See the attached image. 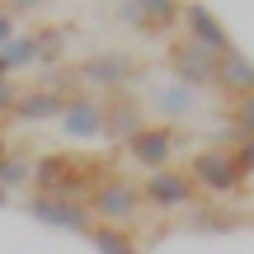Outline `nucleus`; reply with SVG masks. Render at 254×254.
Returning <instances> with one entry per match:
<instances>
[{
    "label": "nucleus",
    "mask_w": 254,
    "mask_h": 254,
    "mask_svg": "<svg viewBox=\"0 0 254 254\" xmlns=\"http://www.w3.org/2000/svg\"><path fill=\"white\" fill-rule=\"evenodd\" d=\"M85 207H90L94 226H118V231H132V221L141 217V189H136L132 179H123V174H104L99 184L90 189V198H85Z\"/></svg>",
    "instance_id": "nucleus-1"
},
{
    "label": "nucleus",
    "mask_w": 254,
    "mask_h": 254,
    "mask_svg": "<svg viewBox=\"0 0 254 254\" xmlns=\"http://www.w3.org/2000/svg\"><path fill=\"white\" fill-rule=\"evenodd\" d=\"M184 174H189L193 189L207 193V198H236V193L245 189V174H240V165L231 160V146H202V151L189 160Z\"/></svg>",
    "instance_id": "nucleus-2"
},
{
    "label": "nucleus",
    "mask_w": 254,
    "mask_h": 254,
    "mask_svg": "<svg viewBox=\"0 0 254 254\" xmlns=\"http://www.w3.org/2000/svg\"><path fill=\"white\" fill-rule=\"evenodd\" d=\"M141 75V66L132 62L127 52H99V57H85L80 66H75V85L90 94H123L127 85Z\"/></svg>",
    "instance_id": "nucleus-3"
},
{
    "label": "nucleus",
    "mask_w": 254,
    "mask_h": 254,
    "mask_svg": "<svg viewBox=\"0 0 254 254\" xmlns=\"http://www.w3.org/2000/svg\"><path fill=\"white\" fill-rule=\"evenodd\" d=\"M174 151H179V132L170 123H146L132 141H123V155L136 165V170L155 174V170H170L174 165Z\"/></svg>",
    "instance_id": "nucleus-4"
},
{
    "label": "nucleus",
    "mask_w": 254,
    "mask_h": 254,
    "mask_svg": "<svg viewBox=\"0 0 254 254\" xmlns=\"http://www.w3.org/2000/svg\"><path fill=\"white\" fill-rule=\"evenodd\" d=\"M165 66L174 71V85H184V90H193V94L217 85V57L202 52L189 38H174V43L165 47Z\"/></svg>",
    "instance_id": "nucleus-5"
},
{
    "label": "nucleus",
    "mask_w": 254,
    "mask_h": 254,
    "mask_svg": "<svg viewBox=\"0 0 254 254\" xmlns=\"http://www.w3.org/2000/svg\"><path fill=\"white\" fill-rule=\"evenodd\" d=\"M179 28H184V38H189V43H198L202 52H212V57H221V52H231V47H236V43H231L226 19H221L212 5H202V0H184Z\"/></svg>",
    "instance_id": "nucleus-6"
},
{
    "label": "nucleus",
    "mask_w": 254,
    "mask_h": 254,
    "mask_svg": "<svg viewBox=\"0 0 254 254\" xmlns=\"http://www.w3.org/2000/svg\"><path fill=\"white\" fill-rule=\"evenodd\" d=\"M136 189H141V207H155V212L193 207V198H198V189H193V179L184 170H155V174H146Z\"/></svg>",
    "instance_id": "nucleus-7"
},
{
    "label": "nucleus",
    "mask_w": 254,
    "mask_h": 254,
    "mask_svg": "<svg viewBox=\"0 0 254 254\" xmlns=\"http://www.w3.org/2000/svg\"><path fill=\"white\" fill-rule=\"evenodd\" d=\"M28 217L43 221V226H57V231H75V236H90V231H94L90 207H85V202H71V198L33 193V198H28Z\"/></svg>",
    "instance_id": "nucleus-8"
},
{
    "label": "nucleus",
    "mask_w": 254,
    "mask_h": 254,
    "mask_svg": "<svg viewBox=\"0 0 254 254\" xmlns=\"http://www.w3.org/2000/svg\"><path fill=\"white\" fill-rule=\"evenodd\" d=\"M62 132L71 136V141H94V136H104V99L90 90H75L66 94V109H62Z\"/></svg>",
    "instance_id": "nucleus-9"
},
{
    "label": "nucleus",
    "mask_w": 254,
    "mask_h": 254,
    "mask_svg": "<svg viewBox=\"0 0 254 254\" xmlns=\"http://www.w3.org/2000/svg\"><path fill=\"white\" fill-rule=\"evenodd\" d=\"M141 127H146V113L127 90L104 99V136H109V141H132Z\"/></svg>",
    "instance_id": "nucleus-10"
},
{
    "label": "nucleus",
    "mask_w": 254,
    "mask_h": 254,
    "mask_svg": "<svg viewBox=\"0 0 254 254\" xmlns=\"http://www.w3.org/2000/svg\"><path fill=\"white\" fill-rule=\"evenodd\" d=\"M217 90L226 94V99H245V94H254V57H245L240 47L221 52L217 57Z\"/></svg>",
    "instance_id": "nucleus-11"
},
{
    "label": "nucleus",
    "mask_w": 254,
    "mask_h": 254,
    "mask_svg": "<svg viewBox=\"0 0 254 254\" xmlns=\"http://www.w3.org/2000/svg\"><path fill=\"white\" fill-rule=\"evenodd\" d=\"M123 14L136 28H146V33H170L179 24V14H184V0H127Z\"/></svg>",
    "instance_id": "nucleus-12"
},
{
    "label": "nucleus",
    "mask_w": 254,
    "mask_h": 254,
    "mask_svg": "<svg viewBox=\"0 0 254 254\" xmlns=\"http://www.w3.org/2000/svg\"><path fill=\"white\" fill-rule=\"evenodd\" d=\"M62 109H66V94H62V90L33 85V90L19 94V104H14L9 118H14V123H47V118H62Z\"/></svg>",
    "instance_id": "nucleus-13"
},
{
    "label": "nucleus",
    "mask_w": 254,
    "mask_h": 254,
    "mask_svg": "<svg viewBox=\"0 0 254 254\" xmlns=\"http://www.w3.org/2000/svg\"><path fill=\"white\" fill-rule=\"evenodd\" d=\"M0 57H5V66H9V75L14 71H28V66H38L43 62V47H38V33H14L5 47H0Z\"/></svg>",
    "instance_id": "nucleus-14"
},
{
    "label": "nucleus",
    "mask_w": 254,
    "mask_h": 254,
    "mask_svg": "<svg viewBox=\"0 0 254 254\" xmlns=\"http://www.w3.org/2000/svg\"><path fill=\"white\" fill-rule=\"evenodd\" d=\"M85 240L94 245V254H141L136 240H132V231H118V226H94Z\"/></svg>",
    "instance_id": "nucleus-15"
},
{
    "label": "nucleus",
    "mask_w": 254,
    "mask_h": 254,
    "mask_svg": "<svg viewBox=\"0 0 254 254\" xmlns=\"http://www.w3.org/2000/svg\"><path fill=\"white\" fill-rule=\"evenodd\" d=\"M0 189L14 193V189H33V160L19 151H9L5 160H0Z\"/></svg>",
    "instance_id": "nucleus-16"
},
{
    "label": "nucleus",
    "mask_w": 254,
    "mask_h": 254,
    "mask_svg": "<svg viewBox=\"0 0 254 254\" xmlns=\"http://www.w3.org/2000/svg\"><path fill=\"white\" fill-rule=\"evenodd\" d=\"M155 113L160 118H189L193 113V90H184V85H165V90H155Z\"/></svg>",
    "instance_id": "nucleus-17"
},
{
    "label": "nucleus",
    "mask_w": 254,
    "mask_h": 254,
    "mask_svg": "<svg viewBox=\"0 0 254 254\" xmlns=\"http://www.w3.org/2000/svg\"><path fill=\"white\" fill-rule=\"evenodd\" d=\"M231 136H254V94L245 99H231Z\"/></svg>",
    "instance_id": "nucleus-18"
},
{
    "label": "nucleus",
    "mask_w": 254,
    "mask_h": 254,
    "mask_svg": "<svg viewBox=\"0 0 254 254\" xmlns=\"http://www.w3.org/2000/svg\"><path fill=\"white\" fill-rule=\"evenodd\" d=\"M66 33H71V28H38V47H43V62L62 57V47H66Z\"/></svg>",
    "instance_id": "nucleus-19"
},
{
    "label": "nucleus",
    "mask_w": 254,
    "mask_h": 254,
    "mask_svg": "<svg viewBox=\"0 0 254 254\" xmlns=\"http://www.w3.org/2000/svg\"><path fill=\"white\" fill-rule=\"evenodd\" d=\"M231 160H236V165H240V174L250 179V174H254V136H240V141L231 146Z\"/></svg>",
    "instance_id": "nucleus-20"
},
{
    "label": "nucleus",
    "mask_w": 254,
    "mask_h": 254,
    "mask_svg": "<svg viewBox=\"0 0 254 254\" xmlns=\"http://www.w3.org/2000/svg\"><path fill=\"white\" fill-rule=\"evenodd\" d=\"M19 94H24V90H19L14 80H0V123H5L9 113H14V104H19Z\"/></svg>",
    "instance_id": "nucleus-21"
},
{
    "label": "nucleus",
    "mask_w": 254,
    "mask_h": 254,
    "mask_svg": "<svg viewBox=\"0 0 254 254\" xmlns=\"http://www.w3.org/2000/svg\"><path fill=\"white\" fill-rule=\"evenodd\" d=\"M43 5H47V0H0V9H9L14 19L19 14H33V9H43Z\"/></svg>",
    "instance_id": "nucleus-22"
},
{
    "label": "nucleus",
    "mask_w": 254,
    "mask_h": 254,
    "mask_svg": "<svg viewBox=\"0 0 254 254\" xmlns=\"http://www.w3.org/2000/svg\"><path fill=\"white\" fill-rule=\"evenodd\" d=\"M14 33H19V19L9 14V9H0V47H5V43H9Z\"/></svg>",
    "instance_id": "nucleus-23"
},
{
    "label": "nucleus",
    "mask_w": 254,
    "mask_h": 254,
    "mask_svg": "<svg viewBox=\"0 0 254 254\" xmlns=\"http://www.w3.org/2000/svg\"><path fill=\"white\" fill-rule=\"evenodd\" d=\"M5 155H9V136L0 132V160H5Z\"/></svg>",
    "instance_id": "nucleus-24"
},
{
    "label": "nucleus",
    "mask_w": 254,
    "mask_h": 254,
    "mask_svg": "<svg viewBox=\"0 0 254 254\" xmlns=\"http://www.w3.org/2000/svg\"><path fill=\"white\" fill-rule=\"evenodd\" d=\"M0 80H9V66H5V57H0Z\"/></svg>",
    "instance_id": "nucleus-25"
},
{
    "label": "nucleus",
    "mask_w": 254,
    "mask_h": 254,
    "mask_svg": "<svg viewBox=\"0 0 254 254\" xmlns=\"http://www.w3.org/2000/svg\"><path fill=\"white\" fill-rule=\"evenodd\" d=\"M5 202H9V193H5V189H0V207H5Z\"/></svg>",
    "instance_id": "nucleus-26"
}]
</instances>
